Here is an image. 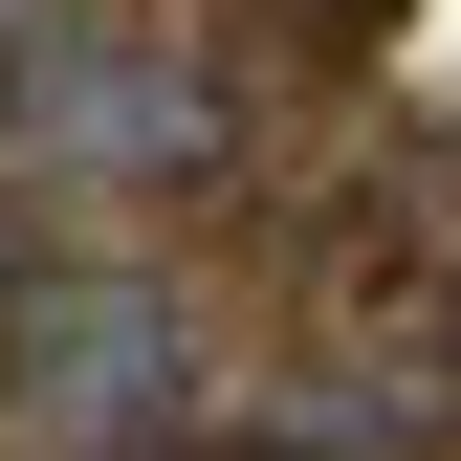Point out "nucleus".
<instances>
[{
  "label": "nucleus",
  "instance_id": "obj_1",
  "mask_svg": "<svg viewBox=\"0 0 461 461\" xmlns=\"http://www.w3.org/2000/svg\"><path fill=\"white\" fill-rule=\"evenodd\" d=\"M198 418V330H176V285H132V264H44V285H0V439L23 461H154Z\"/></svg>",
  "mask_w": 461,
  "mask_h": 461
},
{
  "label": "nucleus",
  "instance_id": "obj_2",
  "mask_svg": "<svg viewBox=\"0 0 461 461\" xmlns=\"http://www.w3.org/2000/svg\"><path fill=\"white\" fill-rule=\"evenodd\" d=\"M0 154H44V176H198L220 67L132 44V23H0Z\"/></svg>",
  "mask_w": 461,
  "mask_h": 461
}]
</instances>
